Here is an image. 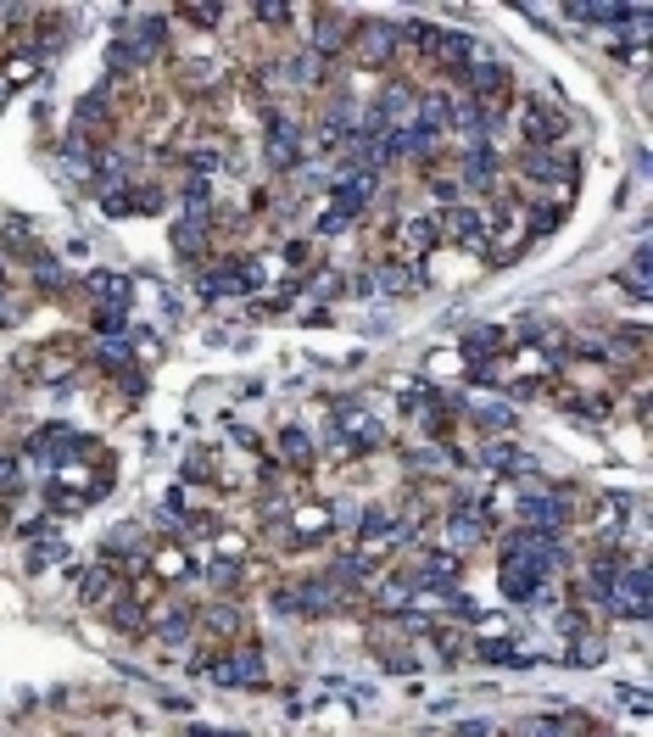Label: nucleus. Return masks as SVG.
Returning <instances> with one entry per match:
<instances>
[{
	"label": "nucleus",
	"mask_w": 653,
	"mask_h": 737,
	"mask_svg": "<svg viewBox=\"0 0 653 737\" xmlns=\"http://www.w3.org/2000/svg\"><path fill=\"white\" fill-rule=\"evenodd\" d=\"M107 213H112V218L135 213V196H129V191H107Z\"/></svg>",
	"instance_id": "nucleus-41"
},
{
	"label": "nucleus",
	"mask_w": 653,
	"mask_h": 737,
	"mask_svg": "<svg viewBox=\"0 0 653 737\" xmlns=\"http://www.w3.org/2000/svg\"><path fill=\"white\" fill-rule=\"evenodd\" d=\"M441 229L458 241V246H469V251H486L492 241V229H486V213L480 207H447V218H441Z\"/></svg>",
	"instance_id": "nucleus-7"
},
{
	"label": "nucleus",
	"mask_w": 653,
	"mask_h": 737,
	"mask_svg": "<svg viewBox=\"0 0 653 737\" xmlns=\"http://www.w3.org/2000/svg\"><path fill=\"white\" fill-rule=\"evenodd\" d=\"M497 581H502V598L509 603H531V598H542V570L525 553H502V570H497Z\"/></svg>",
	"instance_id": "nucleus-5"
},
{
	"label": "nucleus",
	"mask_w": 653,
	"mask_h": 737,
	"mask_svg": "<svg viewBox=\"0 0 653 737\" xmlns=\"http://www.w3.org/2000/svg\"><path fill=\"white\" fill-rule=\"evenodd\" d=\"M492 352H502V330L497 324H480V330L463 335V357H469V364H480V357L492 364Z\"/></svg>",
	"instance_id": "nucleus-19"
},
{
	"label": "nucleus",
	"mask_w": 653,
	"mask_h": 737,
	"mask_svg": "<svg viewBox=\"0 0 653 737\" xmlns=\"http://www.w3.org/2000/svg\"><path fill=\"white\" fill-rule=\"evenodd\" d=\"M174 246H179V258H201V246H207V229H201V218H184V224H174Z\"/></svg>",
	"instance_id": "nucleus-22"
},
{
	"label": "nucleus",
	"mask_w": 653,
	"mask_h": 737,
	"mask_svg": "<svg viewBox=\"0 0 653 737\" xmlns=\"http://www.w3.org/2000/svg\"><path fill=\"white\" fill-rule=\"evenodd\" d=\"M475 425H486V430H509L514 425V408H502V403H475Z\"/></svg>",
	"instance_id": "nucleus-26"
},
{
	"label": "nucleus",
	"mask_w": 653,
	"mask_h": 737,
	"mask_svg": "<svg viewBox=\"0 0 653 737\" xmlns=\"http://www.w3.org/2000/svg\"><path fill=\"white\" fill-rule=\"evenodd\" d=\"M519 514H525V531H547V536H553L559 525L570 520V503H564V492H525Z\"/></svg>",
	"instance_id": "nucleus-6"
},
{
	"label": "nucleus",
	"mask_w": 653,
	"mask_h": 737,
	"mask_svg": "<svg viewBox=\"0 0 653 737\" xmlns=\"http://www.w3.org/2000/svg\"><path fill=\"white\" fill-rule=\"evenodd\" d=\"M486 509H469V497L453 509V520H447V536H453V547H475V542H486Z\"/></svg>",
	"instance_id": "nucleus-10"
},
{
	"label": "nucleus",
	"mask_w": 653,
	"mask_h": 737,
	"mask_svg": "<svg viewBox=\"0 0 653 737\" xmlns=\"http://www.w3.org/2000/svg\"><path fill=\"white\" fill-rule=\"evenodd\" d=\"M469 90H475V107H480V101H497L502 90H509V68H502V61H475V68H469Z\"/></svg>",
	"instance_id": "nucleus-14"
},
{
	"label": "nucleus",
	"mask_w": 653,
	"mask_h": 737,
	"mask_svg": "<svg viewBox=\"0 0 653 737\" xmlns=\"http://www.w3.org/2000/svg\"><path fill=\"white\" fill-rule=\"evenodd\" d=\"M525 174L542 179V184H575V157H559V151H525Z\"/></svg>",
	"instance_id": "nucleus-11"
},
{
	"label": "nucleus",
	"mask_w": 653,
	"mask_h": 737,
	"mask_svg": "<svg viewBox=\"0 0 653 737\" xmlns=\"http://www.w3.org/2000/svg\"><path fill=\"white\" fill-rule=\"evenodd\" d=\"M207 470H213V458H207V453H191V464H184V480H213Z\"/></svg>",
	"instance_id": "nucleus-40"
},
{
	"label": "nucleus",
	"mask_w": 653,
	"mask_h": 737,
	"mask_svg": "<svg viewBox=\"0 0 653 737\" xmlns=\"http://www.w3.org/2000/svg\"><path fill=\"white\" fill-rule=\"evenodd\" d=\"M475 654L486 659V665H514V659H525V654H514V643H502V637H492V643H480Z\"/></svg>",
	"instance_id": "nucleus-30"
},
{
	"label": "nucleus",
	"mask_w": 653,
	"mask_h": 737,
	"mask_svg": "<svg viewBox=\"0 0 653 737\" xmlns=\"http://www.w3.org/2000/svg\"><path fill=\"white\" fill-rule=\"evenodd\" d=\"M257 17H263V23H290V6H273V0H263Z\"/></svg>",
	"instance_id": "nucleus-44"
},
{
	"label": "nucleus",
	"mask_w": 653,
	"mask_h": 737,
	"mask_svg": "<svg viewBox=\"0 0 653 737\" xmlns=\"http://www.w3.org/2000/svg\"><path fill=\"white\" fill-rule=\"evenodd\" d=\"M29 268H34V280L45 285V291H56V285H61V268H56V258H51V251H39V246H34V258H29Z\"/></svg>",
	"instance_id": "nucleus-28"
},
{
	"label": "nucleus",
	"mask_w": 653,
	"mask_h": 737,
	"mask_svg": "<svg viewBox=\"0 0 653 737\" xmlns=\"http://www.w3.org/2000/svg\"><path fill=\"white\" fill-rule=\"evenodd\" d=\"M112 593V576H107V564H90L84 570V581H78V603H101Z\"/></svg>",
	"instance_id": "nucleus-24"
},
{
	"label": "nucleus",
	"mask_w": 653,
	"mask_h": 737,
	"mask_svg": "<svg viewBox=\"0 0 653 737\" xmlns=\"http://www.w3.org/2000/svg\"><path fill=\"white\" fill-rule=\"evenodd\" d=\"M297 531H302V536H319V531H324V509H302V514H297Z\"/></svg>",
	"instance_id": "nucleus-37"
},
{
	"label": "nucleus",
	"mask_w": 653,
	"mask_h": 737,
	"mask_svg": "<svg viewBox=\"0 0 653 737\" xmlns=\"http://www.w3.org/2000/svg\"><path fill=\"white\" fill-rule=\"evenodd\" d=\"M625 285L637 291V297H648V246L631 251V268H625Z\"/></svg>",
	"instance_id": "nucleus-29"
},
{
	"label": "nucleus",
	"mask_w": 653,
	"mask_h": 737,
	"mask_svg": "<svg viewBox=\"0 0 653 737\" xmlns=\"http://www.w3.org/2000/svg\"><path fill=\"white\" fill-rule=\"evenodd\" d=\"M347 224H352V218H341V213H335V207H330V213L319 218V235H335V229H347Z\"/></svg>",
	"instance_id": "nucleus-46"
},
{
	"label": "nucleus",
	"mask_w": 653,
	"mask_h": 737,
	"mask_svg": "<svg viewBox=\"0 0 653 737\" xmlns=\"http://www.w3.org/2000/svg\"><path fill=\"white\" fill-rule=\"evenodd\" d=\"M280 453H285V464L290 470H307V458H313V441H307V430H280Z\"/></svg>",
	"instance_id": "nucleus-21"
},
{
	"label": "nucleus",
	"mask_w": 653,
	"mask_h": 737,
	"mask_svg": "<svg viewBox=\"0 0 653 737\" xmlns=\"http://www.w3.org/2000/svg\"><path fill=\"white\" fill-rule=\"evenodd\" d=\"M564 129H570V112L553 107V101H525L519 107V135H525L531 151H553L564 140Z\"/></svg>",
	"instance_id": "nucleus-1"
},
{
	"label": "nucleus",
	"mask_w": 653,
	"mask_h": 737,
	"mask_svg": "<svg viewBox=\"0 0 653 737\" xmlns=\"http://www.w3.org/2000/svg\"><path fill=\"white\" fill-rule=\"evenodd\" d=\"M453 581H458V559L453 553H430L413 570V586H453Z\"/></svg>",
	"instance_id": "nucleus-17"
},
{
	"label": "nucleus",
	"mask_w": 653,
	"mask_h": 737,
	"mask_svg": "<svg viewBox=\"0 0 653 737\" xmlns=\"http://www.w3.org/2000/svg\"><path fill=\"white\" fill-rule=\"evenodd\" d=\"M34 536H39V542H29V564H34V570H45L51 559H61V542H56L39 520H34Z\"/></svg>",
	"instance_id": "nucleus-25"
},
{
	"label": "nucleus",
	"mask_w": 653,
	"mask_h": 737,
	"mask_svg": "<svg viewBox=\"0 0 653 737\" xmlns=\"http://www.w3.org/2000/svg\"><path fill=\"white\" fill-rule=\"evenodd\" d=\"M480 464H486V470H525V458L514 447H486V453H480Z\"/></svg>",
	"instance_id": "nucleus-32"
},
{
	"label": "nucleus",
	"mask_w": 653,
	"mask_h": 737,
	"mask_svg": "<svg viewBox=\"0 0 653 737\" xmlns=\"http://www.w3.org/2000/svg\"><path fill=\"white\" fill-rule=\"evenodd\" d=\"M101 112H107V95H101V90H95V95H84L78 118H84V123H101Z\"/></svg>",
	"instance_id": "nucleus-39"
},
{
	"label": "nucleus",
	"mask_w": 653,
	"mask_h": 737,
	"mask_svg": "<svg viewBox=\"0 0 653 737\" xmlns=\"http://www.w3.org/2000/svg\"><path fill=\"white\" fill-rule=\"evenodd\" d=\"M559 218H564L559 207H553V201H542V213H536V235H547V229H559Z\"/></svg>",
	"instance_id": "nucleus-43"
},
{
	"label": "nucleus",
	"mask_w": 653,
	"mask_h": 737,
	"mask_svg": "<svg viewBox=\"0 0 653 737\" xmlns=\"http://www.w3.org/2000/svg\"><path fill=\"white\" fill-rule=\"evenodd\" d=\"M84 291H90V297H101L107 307H129V280H118V274H90V280H84Z\"/></svg>",
	"instance_id": "nucleus-20"
},
{
	"label": "nucleus",
	"mask_w": 653,
	"mask_h": 737,
	"mask_svg": "<svg viewBox=\"0 0 653 737\" xmlns=\"http://www.w3.org/2000/svg\"><path fill=\"white\" fill-rule=\"evenodd\" d=\"M357 536H363V547H391V542H403V525H396V514H386V509H369L363 520H357Z\"/></svg>",
	"instance_id": "nucleus-13"
},
{
	"label": "nucleus",
	"mask_w": 653,
	"mask_h": 737,
	"mask_svg": "<svg viewBox=\"0 0 653 737\" xmlns=\"http://www.w3.org/2000/svg\"><path fill=\"white\" fill-rule=\"evenodd\" d=\"M497 179V151L492 145H469L463 151V184H492Z\"/></svg>",
	"instance_id": "nucleus-15"
},
{
	"label": "nucleus",
	"mask_w": 653,
	"mask_h": 737,
	"mask_svg": "<svg viewBox=\"0 0 653 737\" xmlns=\"http://www.w3.org/2000/svg\"><path fill=\"white\" fill-rule=\"evenodd\" d=\"M347 34H352V29H341V17L324 12V17H319V34H313V56H319V61H324V56H341V51H347Z\"/></svg>",
	"instance_id": "nucleus-18"
},
{
	"label": "nucleus",
	"mask_w": 653,
	"mask_h": 737,
	"mask_svg": "<svg viewBox=\"0 0 653 737\" xmlns=\"http://www.w3.org/2000/svg\"><path fill=\"white\" fill-rule=\"evenodd\" d=\"M419 593L413 586V576H396V581H380V609H403L408 598Z\"/></svg>",
	"instance_id": "nucleus-27"
},
{
	"label": "nucleus",
	"mask_w": 653,
	"mask_h": 737,
	"mask_svg": "<svg viewBox=\"0 0 653 737\" xmlns=\"http://www.w3.org/2000/svg\"><path fill=\"white\" fill-rule=\"evenodd\" d=\"M0 487H6V492L17 487V464H12V458H0Z\"/></svg>",
	"instance_id": "nucleus-48"
},
{
	"label": "nucleus",
	"mask_w": 653,
	"mask_h": 737,
	"mask_svg": "<svg viewBox=\"0 0 653 737\" xmlns=\"http://www.w3.org/2000/svg\"><path fill=\"white\" fill-rule=\"evenodd\" d=\"M157 570H162V576H179V570H184V553H179V547H167V553H157Z\"/></svg>",
	"instance_id": "nucleus-42"
},
{
	"label": "nucleus",
	"mask_w": 653,
	"mask_h": 737,
	"mask_svg": "<svg viewBox=\"0 0 653 737\" xmlns=\"http://www.w3.org/2000/svg\"><path fill=\"white\" fill-rule=\"evenodd\" d=\"M68 369H73V357H68V352H45V357L34 364V374H39V381H61Z\"/></svg>",
	"instance_id": "nucleus-31"
},
{
	"label": "nucleus",
	"mask_w": 653,
	"mask_h": 737,
	"mask_svg": "<svg viewBox=\"0 0 653 737\" xmlns=\"http://www.w3.org/2000/svg\"><path fill=\"white\" fill-rule=\"evenodd\" d=\"M436 68H447V73H469L475 61H480V45L469 34H458V29H436V39H430V51H425Z\"/></svg>",
	"instance_id": "nucleus-4"
},
{
	"label": "nucleus",
	"mask_w": 653,
	"mask_h": 737,
	"mask_svg": "<svg viewBox=\"0 0 653 737\" xmlns=\"http://www.w3.org/2000/svg\"><path fill=\"white\" fill-rule=\"evenodd\" d=\"M196 737H241V732H207V726H196Z\"/></svg>",
	"instance_id": "nucleus-50"
},
{
	"label": "nucleus",
	"mask_w": 653,
	"mask_h": 737,
	"mask_svg": "<svg viewBox=\"0 0 653 737\" xmlns=\"http://www.w3.org/2000/svg\"><path fill=\"white\" fill-rule=\"evenodd\" d=\"M207 676H213L218 687H257L263 682V654L257 648H229L224 659L207 665Z\"/></svg>",
	"instance_id": "nucleus-3"
},
{
	"label": "nucleus",
	"mask_w": 653,
	"mask_h": 737,
	"mask_svg": "<svg viewBox=\"0 0 653 737\" xmlns=\"http://www.w3.org/2000/svg\"><path fill=\"white\" fill-rule=\"evenodd\" d=\"M112 626L140 631V603H135V598H112Z\"/></svg>",
	"instance_id": "nucleus-33"
},
{
	"label": "nucleus",
	"mask_w": 653,
	"mask_h": 737,
	"mask_svg": "<svg viewBox=\"0 0 653 737\" xmlns=\"http://www.w3.org/2000/svg\"><path fill=\"white\" fill-rule=\"evenodd\" d=\"M207 576H213L218 586H235V581H241V570H235V559H213V570H207Z\"/></svg>",
	"instance_id": "nucleus-38"
},
{
	"label": "nucleus",
	"mask_w": 653,
	"mask_h": 737,
	"mask_svg": "<svg viewBox=\"0 0 653 737\" xmlns=\"http://www.w3.org/2000/svg\"><path fill=\"white\" fill-rule=\"evenodd\" d=\"M357 34V61H369V68H380V61H391V51L403 45V34H396L391 23H363V29H352Z\"/></svg>",
	"instance_id": "nucleus-8"
},
{
	"label": "nucleus",
	"mask_w": 653,
	"mask_h": 737,
	"mask_svg": "<svg viewBox=\"0 0 653 737\" xmlns=\"http://www.w3.org/2000/svg\"><path fill=\"white\" fill-rule=\"evenodd\" d=\"M436 235H441L436 218H408L403 224V251L408 258H425V251H436Z\"/></svg>",
	"instance_id": "nucleus-16"
},
{
	"label": "nucleus",
	"mask_w": 653,
	"mask_h": 737,
	"mask_svg": "<svg viewBox=\"0 0 653 737\" xmlns=\"http://www.w3.org/2000/svg\"><path fill=\"white\" fill-rule=\"evenodd\" d=\"M453 737H492V726H486V721H463Z\"/></svg>",
	"instance_id": "nucleus-47"
},
{
	"label": "nucleus",
	"mask_w": 653,
	"mask_h": 737,
	"mask_svg": "<svg viewBox=\"0 0 653 737\" xmlns=\"http://www.w3.org/2000/svg\"><path fill=\"white\" fill-rule=\"evenodd\" d=\"M157 631H162V643H191L196 637V615H191V609H167Z\"/></svg>",
	"instance_id": "nucleus-23"
},
{
	"label": "nucleus",
	"mask_w": 653,
	"mask_h": 737,
	"mask_svg": "<svg viewBox=\"0 0 653 737\" xmlns=\"http://www.w3.org/2000/svg\"><path fill=\"white\" fill-rule=\"evenodd\" d=\"M0 101H6V78H0Z\"/></svg>",
	"instance_id": "nucleus-51"
},
{
	"label": "nucleus",
	"mask_w": 653,
	"mask_h": 737,
	"mask_svg": "<svg viewBox=\"0 0 653 737\" xmlns=\"http://www.w3.org/2000/svg\"><path fill=\"white\" fill-rule=\"evenodd\" d=\"M603 603L615 609V615H625V620H648V570L642 564H620V576L608 581Z\"/></svg>",
	"instance_id": "nucleus-2"
},
{
	"label": "nucleus",
	"mask_w": 653,
	"mask_h": 737,
	"mask_svg": "<svg viewBox=\"0 0 653 737\" xmlns=\"http://www.w3.org/2000/svg\"><path fill=\"white\" fill-rule=\"evenodd\" d=\"M620 699H625V704H631V709H637V715H642V709H648V699H642V687H625V692H620Z\"/></svg>",
	"instance_id": "nucleus-49"
},
{
	"label": "nucleus",
	"mask_w": 653,
	"mask_h": 737,
	"mask_svg": "<svg viewBox=\"0 0 653 737\" xmlns=\"http://www.w3.org/2000/svg\"><path fill=\"white\" fill-rule=\"evenodd\" d=\"M101 364H107V369H123V364H129V341H123V335H112V341L101 347Z\"/></svg>",
	"instance_id": "nucleus-34"
},
{
	"label": "nucleus",
	"mask_w": 653,
	"mask_h": 737,
	"mask_svg": "<svg viewBox=\"0 0 653 737\" xmlns=\"http://www.w3.org/2000/svg\"><path fill=\"white\" fill-rule=\"evenodd\" d=\"M603 659V643H592V637H586L581 648H575V665H598Z\"/></svg>",
	"instance_id": "nucleus-45"
},
{
	"label": "nucleus",
	"mask_w": 653,
	"mask_h": 737,
	"mask_svg": "<svg viewBox=\"0 0 653 737\" xmlns=\"http://www.w3.org/2000/svg\"><path fill=\"white\" fill-rule=\"evenodd\" d=\"M369 196H374V174H347L341 184H335V213H341V218H357Z\"/></svg>",
	"instance_id": "nucleus-12"
},
{
	"label": "nucleus",
	"mask_w": 653,
	"mask_h": 737,
	"mask_svg": "<svg viewBox=\"0 0 653 737\" xmlns=\"http://www.w3.org/2000/svg\"><path fill=\"white\" fill-rule=\"evenodd\" d=\"M207 196H213V184H207V179H191V184H184V201H191V213H196V218L207 213Z\"/></svg>",
	"instance_id": "nucleus-35"
},
{
	"label": "nucleus",
	"mask_w": 653,
	"mask_h": 737,
	"mask_svg": "<svg viewBox=\"0 0 653 737\" xmlns=\"http://www.w3.org/2000/svg\"><path fill=\"white\" fill-rule=\"evenodd\" d=\"M519 737H570V732H564V721H525Z\"/></svg>",
	"instance_id": "nucleus-36"
},
{
	"label": "nucleus",
	"mask_w": 653,
	"mask_h": 737,
	"mask_svg": "<svg viewBox=\"0 0 653 737\" xmlns=\"http://www.w3.org/2000/svg\"><path fill=\"white\" fill-rule=\"evenodd\" d=\"M268 162L273 168H297L302 162V129L290 118H280V112L268 118Z\"/></svg>",
	"instance_id": "nucleus-9"
}]
</instances>
